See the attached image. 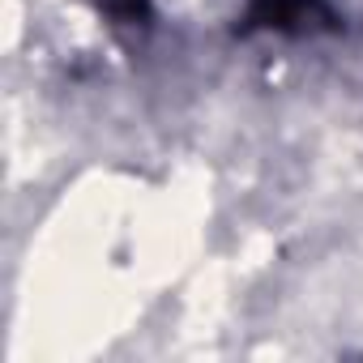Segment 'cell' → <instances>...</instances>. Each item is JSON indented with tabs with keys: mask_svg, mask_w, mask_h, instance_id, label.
Returning a JSON list of instances; mask_svg holds the SVG:
<instances>
[{
	"mask_svg": "<svg viewBox=\"0 0 363 363\" xmlns=\"http://www.w3.org/2000/svg\"><path fill=\"white\" fill-rule=\"evenodd\" d=\"M312 9H316V0H257L252 22H261V26H295Z\"/></svg>",
	"mask_w": 363,
	"mask_h": 363,
	"instance_id": "1",
	"label": "cell"
},
{
	"mask_svg": "<svg viewBox=\"0 0 363 363\" xmlns=\"http://www.w3.org/2000/svg\"><path fill=\"white\" fill-rule=\"evenodd\" d=\"M111 5V13H120V18H128V22H137L141 13H145V0H107Z\"/></svg>",
	"mask_w": 363,
	"mask_h": 363,
	"instance_id": "2",
	"label": "cell"
}]
</instances>
